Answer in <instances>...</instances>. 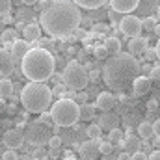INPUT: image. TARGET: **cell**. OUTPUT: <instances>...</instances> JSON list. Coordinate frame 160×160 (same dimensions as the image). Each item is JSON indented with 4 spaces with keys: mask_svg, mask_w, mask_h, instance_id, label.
<instances>
[{
    "mask_svg": "<svg viewBox=\"0 0 160 160\" xmlns=\"http://www.w3.org/2000/svg\"><path fill=\"white\" fill-rule=\"evenodd\" d=\"M78 8L80 6L75 0H50L39 17L43 32L52 38H65L75 34L82 21Z\"/></svg>",
    "mask_w": 160,
    "mask_h": 160,
    "instance_id": "obj_1",
    "label": "cell"
},
{
    "mask_svg": "<svg viewBox=\"0 0 160 160\" xmlns=\"http://www.w3.org/2000/svg\"><path fill=\"white\" fill-rule=\"evenodd\" d=\"M142 65L130 52H118L106 58L102 65V80L114 91H125L134 86V80L140 77Z\"/></svg>",
    "mask_w": 160,
    "mask_h": 160,
    "instance_id": "obj_2",
    "label": "cell"
},
{
    "mask_svg": "<svg viewBox=\"0 0 160 160\" xmlns=\"http://www.w3.org/2000/svg\"><path fill=\"white\" fill-rule=\"evenodd\" d=\"M21 71L30 82H47L54 77V56L43 47L30 48L21 60Z\"/></svg>",
    "mask_w": 160,
    "mask_h": 160,
    "instance_id": "obj_3",
    "label": "cell"
},
{
    "mask_svg": "<svg viewBox=\"0 0 160 160\" xmlns=\"http://www.w3.org/2000/svg\"><path fill=\"white\" fill-rule=\"evenodd\" d=\"M52 89L45 82H28L21 91L22 106L32 114H43L52 104Z\"/></svg>",
    "mask_w": 160,
    "mask_h": 160,
    "instance_id": "obj_4",
    "label": "cell"
},
{
    "mask_svg": "<svg viewBox=\"0 0 160 160\" xmlns=\"http://www.w3.org/2000/svg\"><path fill=\"white\" fill-rule=\"evenodd\" d=\"M50 114H52L54 125L73 127L80 119V104L75 99H58L50 106Z\"/></svg>",
    "mask_w": 160,
    "mask_h": 160,
    "instance_id": "obj_5",
    "label": "cell"
},
{
    "mask_svg": "<svg viewBox=\"0 0 160 160\" xmlns=\"http://www.w3.org/2000/svg\"><path fill=\"white\" fill-rule=\"evenodd\" d=\"M63 84L71 89V91H80L88 86L89 75L84 69V65H80L78 62H69L63 69Z\"/></svg>",
    "mask_w": 160,
    "mask_h": 160,
    "instance_id": "obj_6",
    "label": "cell"
},
{
    "mask_svg": "<svg viewBox=\"0 0 160 160\" xmlns=\"http://www.w3.org/2000/svg\"><path fill=\"white\" fill-rule=\"evenodd\" d=\"M26 138H28L32 143L39 145V143H43V142L48 143V140H50L52 136L48 134V128L45 127V123H43L41 119H38V121H34V123L28 125V128H26Z\"/></svg>",
    "mask_w": 160,
    "mask_h": 160,
    "instance_id": "obj_7",
    "label": "cell"
},
{
    "mask_svg": "<svg viewBox=\"0 0 160 160\" xmlns=\"http://www.w3.org/2000/svg\"><path fill=\"white\" fill-rule=\"evenodd\" d=\"M119 30L125 36H128V38L132 39V38H136V36L142 34V30H143V21H142L138 15L128 13V15L123 17V21H121V24H119Z\"/></svg>",
    "mask_w": 160,
    "mask_h": 160,
    "instance_id": "obj_8",
    "label": "cell"
},
{
    "mask_svg": "<svg viewBox=\"0 0 160 160\" xmlns=\"http://www.w3.org/2000/svg\"><path fill=\"white\" fill-rule=\"evenodd\" d=\"M0 62H2V65H0V75H2V78H8V77L13 73V69H15L17 58L13 56L11 50L2 48V50H0Z\"/></svg>",
    "mask_w": 160,
    "mask_h": 160,
    "instance_id": "obj_9",
    "label": "cell"
},
{
    "mask_svg": "<svg viewBox=\"0 0 160 160\" xmlns=\"http://www.w3.org/2000/svg\"><path fill=\"white\" fill-rule=\"evenodd\" d=\"M22 143H24V134H22L21 128H11V130H8L4 134V145L8 149L17 151V149L22 147Z\"/></svg>",
    "mask_w": 160,
    "mask_h": 160,
    "instance_id": "obj_10",
    "label": "cell"
},
{
    "mask_svg": "<svg viewBox=\"0 0 160 160\" xmlns=\"http://www.w3.org/2000/svg\"><path fill=\"white\" fill-rule=\"evenodd\" d=\"M80 155L84 160H97L101 155V149H99V142L97 140H86L82 145H80Z\"/></svg>",
    "mask_w": 160,
    "mask_h": 160,
    "instance_id": "obj_11",
    "label": "cell"
},
{
    "mask_svg": "<svg viewBox=\"0 0 160 160\" xmlns=\"http://www.w3.org/2000/svg\"><path fill=\"white\" fill-rule=\"evenodd\" d=\"M116 102H118V99H116V95H112L110 91H101V93L97 95V101H95L97 108L102 110V112L112 110V108L116 106Z\"/></svg>",
    "mask_w": 160,
    "mask_h": 160,
    "instance_id": "obj_12",
    "label": "cell"
},
{
    "mask_svg": "<svg viewBox=\"0 0 160 160\" xmlns=\"http://www.w3.org/2000/svg\"><path fill=\"white\" fill-rule=\"evenodd\" d=\"M138 4H140V0H110L112 9L119 11L123 15H128V13L136 11L138 9Z\"/></svg>",
    "mask_w": 160,
    "mask_h": 160,
    "instance_id": "obj_13",
    "label": "cell"
},
{
    "mask_svg": "<svg viewBox=\"0 0 160 160\" xmlns=\"http://www.w3.org/2000/svg\"><path fill=\"white\" fill-rule=\"evenodd\" d=\"M147 48H149V41H147V38H143V36H136V38H132V39L128 41V52L132 56L145 54Z\"/></svg>",
    "mask_w": 160,
    "mask_h": 160,
    "instance_id": "obj_14",
    "label": "cell"
},
{
    "mask_svg": "<svg viewBox=\"0 0 160 160\" xmlns=\"http://www.w3.org/2000/svg\"><path fill=\"white\" fill-rule=\"evenodd\" d=\"M151 86H153V80L149 78L147 75H140L138 78L134 80V86H132V91H134V95H136V97H142V95H145V93H149V89H151Z\"/></svg>",
    "mask_w": 160,
    "mask_h": 160,
    "instance_id": "obj_15",
    "label": "cell"
},
{
    "mask_svg": "<svg viewBox=\"0 0 160 160\" xmlns=\"http://www.w3.org/2000/svg\"><path fill=\"white\" fill-rule=\"evenodd\" d=\"M123 149L127 151V155H130V157H132V155H136V153L142 149V140H140V138H136V136L130 132V134L123 140Z\"/></svg>",
    "mask_w": 160,
    "mask_h": 160,
    "instance_id": "obj_16",
    "label": "cell"
},
{
    "mask_svg": "<svg viewBox=\"0 0 160 160\" xmlns=\"http://www.w3.org/2000/svg\"><path fill=\"white\" fill-rule=\"evenodd\" d=\"M158 8H160V0H140L136 11L140 15H153L155 11H158Z\"/></svg>",
    "mask_w": 160,
    "mask_h": 160,
    "instance_id": "obj_17",
    "label": "cell"
},
{
    "mask_svg": "<svg viewBox=\"0 0 160 160\" xmlns=\"http://www.w3.org/2000/svg\"><path fill=\"white\" fill-rule=\"evenodd\" d=\"M11 52L17 60H22L28 52H30V47H28V41L26 39H17L11 43Z\"/></svg>",
    "mask_w": 160,
    "mask_h": 160,
    "instance_id": "obj_18",
    "label": "cell"
},
{
    "mask_svg": "<svg viewBox=\"0 0 160 160\" xmlns=\"http://www.w3.org/2000/svg\"><path fill=\"white\" fill-rule=\"evenodd\" d=\"M39 36H41V26H38V24H26L22 28V39H26L28 43L38 41Z\"/></svg>",
    "mask_w": 160,
    "mask_h": 160,
    "instance_id": "obj_19",
    "label": "cell"
},
{
    "mask_svg": "<svg viewBox=\"0 0 160 160\" xmlns=\"http://www.w3.org/2000/svg\"><path fill=\"white\" fill-rule=\"evenodd\" d=\"M138 136H140L142 140H151V138L155 136V125L149 123V121H142V123L138 125Z\"/></svg>",
    "mask_w": 160,
    "mask_h": 160,
    "instance_id": "obj_20",
    "label": "cell"
},
{
    "mask_svg": "<svg viewBox=\"0 0 160 160\" xmlns=\"http://www.w3.org/2000/svg\"><path fill=\"white\" fill-rule=\"evenodd\" d=\"M0 95H2V101L13 99V82L11 80L2 78V82H0Z\"/></svg>",
    "mask_w": 160,
    "mask_h": 160,
    "instance_id": "obj_21",
    "label": "cell"
},
{
    "mask_svg": "<svg viewBox=\"0 0 160 160\" xmlns=\"http://www.w3.org/2000/svg\"><path fill=\"white\" fill-rule=\"evenodd\" d=\"M95 110H97V104H91V102H86L80 106V119L89 121L95 118Z\"/></svg>",
    "mask_w": 160,
    "mask_h": 160,
    "instance_id": "obj_22",
    "label": "cell"
},
{
    "mask_svg": "<svg viewBox=\"0 0 160 160\" xmlns=\"http://www.w3.org/2000/svg\"><path fill=\"white\" fill-rule=\"evenodd\" d=\"M104 48L110 52V54H118V52H121V41L118 39V38H106L104 39Z\"/></svg>",
    "mask_w": 160,
    "mask_h": 160,
    "instance_id": "obj_23",
    "label": "cell"
},
{
    "mask_svg": "<svg viewBox=\"0 0 160 160\" xmlns=\"http://www.w3.org/2000/svg\"><path fill=\"white\" fill-rule=\"evenodd\" d=\"M101 127L102 128H108V130L118 128V118L112 116V114H108V112H104V116L101 118Z\"/></svg>",
    "mask_w": 160,
    "mask_h": 160,
    "instance_id": "obj_24",
    "label": "cell"
},
{
    "mask_svg": "<svg viewBox=\"0 0 160 160\" xmlns=\"http://www.w3.org/2000/svg\"><path fill=\"white\" fill-rule=\"evenodd\" d=\"M75 2L78 4L80 8H84V9H99L101 6H104L110 0H75Z\"/></svg>",
    "mask_w": 160,
    "mask_h": 160,
    "instance_id": "obj_25",
    "label": "cell"
},
{
    "mask_svg": "<svg viewBox=\"0 0 160 160\" xmlns=\"http://www.w3.org/2000/svg\"><path fill=\"white\" fill-rule=\"evenodd\" d=\"M86 134H88L89 140H99L101 134H102V127H101V125H88Z\"/></svg>",
    "mask_w": 160,
    "mask_h": 160,
    "instance_id": "obj_26",
    "label": "cell"
},
{
    "mask_svg": "<svg viewBox=\"0 0 160 160\" xmlns=\"http://www.w3.org/2000/svg\"><path fill=\"white\" fill-rule=\"evenodd\" d=\"M108 140H110L112 143H121V145H123L125 134H123V130H121V128H114V130H110V132H108Z\"/></svg>",
    "mask_w": 160,
    "mask_h": 160,
    "instance_id": "obj_27",
    "label": "cell"
},
{
    "mask_svg": "<svg viewBox=\"0 0 160 160\" xmlns=\"http://www.w3.org/2000/svg\"><path fill=\"white\" fill-rule=\"evenodd\" d=\"M99 149H101V155H102V157H108V155H112V151H114V143H112L110 140H101V142H99Z\"/></svg>",
    "mask_w": 160,
    "mask_h": 160,
    "instance_id": "obj_28",
    "label": "cell"
},
{
    "mask_svg": "<svg viewBox=\"0 0 160 160\" xmlns=\"http://www.w3.org/2000/svg\"><path fill=\"white\" fill-rule=\"evenodd\" d=\"M123 13H119V11H116V9H110L108 11V19L112 21V26H119L121 24V21H123Z\"/></svg>",
    "mask_w": 160,
    "mask_h": 160,
    "instance_id": "obj_29",
    "label": "cell"
},
{
    "mask_svg": "<svg viewBox=\"0 0 160 160\" xmlns=\"http://www.w3.org/2000/svg\"><path fill=\"white\" fill-rule=\"evenodd\" d=\"M11 8H13L11 0H0V15H2V17L11 15Z\"/></svg>",
    "mask_w": 160,
    "mask_h": 160,
    "instance_id": "obj_30",
    "label": "cell"
},
{
    "mask_svg": "<svg viewBox=\"0 0 160 160\" xmlns=\"http://www.w3.org/2000/svg\"><path fill=\"white\" fill-rule=\"evenodd\" d=\"M62 143H63V140H62L58 134H56V136H52V138L48 140V147H50L52 151H58V149L62 147Z\"/></svg>",
    "mask_w": 160,
    "mask_h": 160,
    "instance_id": "obj_31",
    "label": "cell"
},
{
    "mask_svg": "<svg viewBox=\"0 0 160 160\" xmlns=\"http://www.w3.org/2000/svg\"><path fill=\"white\" fill-rule=\"evenodd\" d=\"M13 43V41H17V32L15 30H4V34H2V43Z\"/></svg>",
    "mask_w": 160,
    "mask_h": 160,
    "instance_id": "obj_32",
    "label": "cell"
},
{
    "mask_svg": "<svg viewBox=\"0 0 160 160\" xmlns=\"http://www.w3.org/2000/svg\"><path fill=\"white\" fill-rule=\"evenodd\" d=\"M149 78L153 80V84H155L157 88H160V65H155V67H153V71H151Z\"/></svg>",
    "mask_w": 160,
    "mask_h": 160,
    "instance_id": "obj_33",
    "label": "cell"
},
{
    "mask_svg": "<svg viewBox=\"0 0 160 160\" xmlns=\"http://www.w3.org/2000/svg\"><path fill=\"white\" fill-rule=\"evenodd\" d=\"M39 119L45 123V125H54V119H52V114H50V110L48 112H43L39 114Z\"/></svg>",
    "mask_w": 160,
    "mask_h": 160,
    "instance_id": "obj_34",
    "label": "cell"
},
{
    "mask_svg": "<svg viewBox=\"0 0 160 160\" xmlns=\"http://www.w3.org/2000/svg\"><path fill=\"white\" fill-rule=\"evenodd\" d=\"M65 88H67L65 84H58V86H56V88L52 89V93H54L56 97H60V99H63V95H65Z\"/></svg>",
    "mask_w": 160,
    "mask_h": 160,
    "instance_id": "obj_35",
    "label": "cell"
},
{
    "mask_svg": "<svg viewBox=\"0 0 160 160\" xmlns=\"http://www.w3.org/2000/svg\"><path fill=\"white\" fill-rule=\"evenodd\" d=\"M108 54H110V52H108V50L104 48V45H102V47H97V48H95V56H97L99 60H102V58H106Z\"/></svg>",
    "mask_w": 160,
    "mask_h": 160,
    "instance_id": "obj_36",
    "label": "cell"
},
{
    "mask_svg": "<svg viewBox=\"0 0 160 160\" xmlns=\"http://www.w3.org/2000/svg\"><path fill=\"white\" fill-rule=\"evenodd\" d=\"M145 58H147L149 62H155V60H158L157 48H147V50H145Z\"/></svg>",
    "mask_w": 160,
    "mask_h": 160,
    "instance_id": "obj_37",
    "label": "cell"
},
{
    "mask_svg": "<svg viewBox=\"0 0 160 160\" xmlns=\"http://www.w3.org/2000/svg\"><path fill=\"white\" fill-rule=\"evenodd\" d=\"M19 157H17V153L13 151V149H8L4 155H2V160H17Z\"/></svg>",
    "mask_w": 160,
    "mask_h": 160,
    "instance_id": "obj_38",
    "label": "cell"
},
{
    "mask_svg": "<svg viewBox=\"0 0 160 160\" xmlns=\"http://www.w3.org/2000/svg\"><path fill=\"white\" fill-rule=\"evenodd\" d=\"M157 24H155V19L153 17H147V19H143V28L145 30H149V28H155Z\"/></svg>",
    "mask_w": 160,
    "mask_h": 160,
    "instance_id": "obj_39",
    "label": "cell"
},
{
    "mask_svg": "<svg viewBox=\"0 0 160 160\" xmlns=\"http://www.w3.org/2000/svg\"><path fill=\"white\" fill-rule=\"evenodd\" d=\"M130 160H149V155H145L143 151H138L136 155H132V157H130Z\"/></svg>",
    "mask_w": 160,
    "mask_h": 160,
    "instance_id": "obj_40",
    "label": "cell"
},
{
    "mask_svg": "<svg viewBox=\"0 0 160 160\" xmlns=\"http://www.w3.org/2000/svg\"><path fill=\"white\" fill-rule=\"evenodd\" d=\"M157 108H160V106H158V102H157V101H149V102H147V110H151V112H155Z\"/></svg>",
    "mask_w": 160,
    "mask_h": 160,
    "instance_id": "obj_41",
    "label": "cell"
},
{
    "mask_svg": "<svg viewBox=\"0 0 160 160\" xmlns=\"http://www.w3.org/2000/svg\"><path fill=\"white\" fill-rule=\"evenodd\" d=\"M153 125H155V136H157V138H160V119H157Z\"/></svg>",
    "mask_w": 160,
    "mask_h": 160,
    "instance_id": "obj_42",
    "label": "cell"
},
{
    "mask_svg": "<svg viewBox=\"0 0 160 160\" xmlns=\"http://www.w3.org/2000/svg\"><path fill=\"white\" fill-rule=\"evenodd\" d=\"M149 160H160V149H157V151H153V153L149 155Z\"/></svg>",
    "mask_w": 160,
    "mask_h": 160,
    "instance_id": "obj_43",
    "label": "cell"
},
{
    "mask_svg": "<svg viewBox=\"0 0 160 160\" xmlns=\"http://www.w3.org/2000/svg\"><path fill=\"white\" fill-rule=\"evenodd\" d=\"M75 34H77V36H75V39H84V36H86V32H84V30H77Z\"/></svg>",
    "mask_w": 160,
    "mask_h": 160,
    "instance_id": "obj_44",
    "label": "cell"
},
{
    "mask_svg": "<svg viewBox=\"0 0 160 160\" xmlns=\"http://www.w3.org/2000/svg\"><path fill=\"white\" fill-rule=\"evenodd\" d=\"M106 30H108V28H106L104 24H97V26H95V32H106Z\"/></svg>",
    "mask_w": 160,
    "mask_h": 160,
    "instance_id": "obj_45",
    "label": "cell"
},
{
    "mask_svg": "<svg viewBox=\"0 0 160 160\" xmlns=\"http://www.w3.org/2000/svg\"><path fill=\"white\" fill-rule=\"evenodd\" d=\"M13 19H11V15H8V17H2V24H8V22H11Z\"/></svg>",
    "mask_w": 160,
    "mask_h": 160,
    "instance_id": "obj_46",
    "label": "cell"
},
{
    "mask_svg": "<svg viewBox=\"0 0 160 160\" xmlns=\"http://www.w3.org/2000/svg\"><path fill=\"white\" fill-rule=\"evenodd\" d=\"M21 2H22L24 6H34V4H36L38 0H21Z\"/></svg>",
    "mask_w": 160,
    "mask_h": 160,
    "instance_id": "obj_47",
    "label": "cell"
},
{
    "mask_svg": "<svg viewBox=\"0 0 160 160\" xmlns=\"http://www.w3.org/2000/svg\"><path fill=\"white\" fill-rule=\"evenodd\" d=\"M153 32H155V36H158V39H160V24H157V26L153 28Z\"/></svg>",
    "mask_w": 160,
    "mask_h": 160,
    "instance_id": "obj_48",
    "label": "cell"
},
{
    "mask_svg": "<svg viewBox=\"0 0 160 160\" xmlns=\"http://www.w3.org/2000/svg\"><path fill=\"white\" fill-rule=\"evenodd\" d=\"M155 48H157V54H158V60H160V39H158V43H157V47H155Z\"/></svg>",
    "mask_w": 160,
    "mask_h": 160,
    "instance_id": "obj_49",
    "label": "cell"
},
{
    "mask_svg": "<svg viewBox=\"0 0 160 160\" xmlns=\"http://www.w3.org/2000/svg\"><path fill=\"white\" fill-rule=\"evenodd\" d=\"M65 160H77V158H75V157H67Z\"/></svg>",
    "mask_w": 160,
    "mask_h": 160,
    "instance_id": "obj_50",
    "label": "cell"
},
{
    "mask_svg": "<svg viewBox=\"0 0 160 160\" xmlns=\"http://www.w3.org/2000/svg\"><path fill=\"white\" fill-rule=\"evenodd\" d=\"M157 13H158V21H160V8H158V11H157Z\"/></svg>",
    "mask_w": 160,
    "mask_h": 160,
    "instance_id": "obj_51",
    "label": "cell"
}]
</instances>
